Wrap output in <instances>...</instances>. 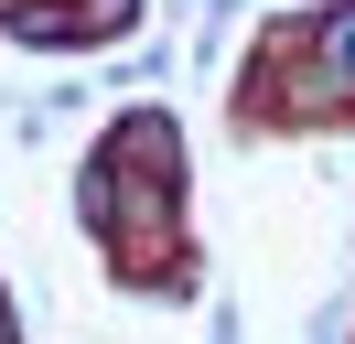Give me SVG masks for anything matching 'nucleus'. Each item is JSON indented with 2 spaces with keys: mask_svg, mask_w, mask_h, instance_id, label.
<instances>
[{
  "mask_svg": "<svg viewBox=\"0 0 355 344\" xmlns=\"http://www.w3.org/2000/svg\"><path fill=\"white\" fill-rule=\"evenodd\" d=\"M0 344H11V322H0Z\"/></svg>",
  "mask_w": 355,
  "mask_h": 344,
  "instance_id": "obj_2",
  "label": "nucleus"
},
{
  "mask_svg": "<svg viewBox=\"0 0 355 344\" xmlns=\"http://www.w3.org/2000/svg\"><path fill=\"white\" fill-rule=\"evenodd\" d=\"M323 76L355 86V11H334V33H323Z\"/></svg>",
  "mask_w": 355,
  "mask_h": 344,
  "instance_id": "obj_1",
  "label": "nucleus"
}]
</instances>
